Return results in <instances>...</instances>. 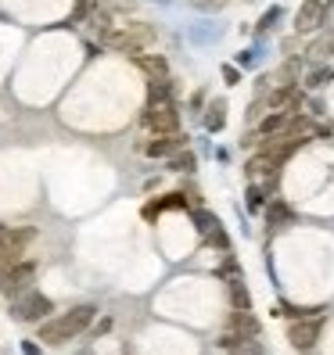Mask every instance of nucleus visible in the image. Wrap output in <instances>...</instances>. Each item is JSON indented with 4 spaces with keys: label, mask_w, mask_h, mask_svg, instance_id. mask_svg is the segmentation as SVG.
Here are the masks:
<instances>
[{
    "label": "nucleus",
    "mask_w": 334,
    "mask_h": 355,
    "mask_svg": "<svg viewBox=\"0 0 334 355\" xmlns=\"http://www.w3.org/2000/svg\"><path fill=\"white\" fill-rule=\"evenodd\" d=\"M51 312H54V302L47 295H40V291H26V295H18L15 305H11V316L18 323H44Z\"/></svg>",
    "instance_id": "7ed1b4c3"
},
{
    "label": "nucleus",
    "mask_w": 334,
    "mask_h": 355,
    "mask_svg": "<svg viewBox=\"0 0 334 355\" xmlns=\"http://www.w3.org/2000/svg\"><path fill=\"white\" fill-rule=\"evenodd\" d=\"M320 330H324V316H309V320H291V327H287V341L295 345L299 352H309L312 345L320 341Z\"/></svg>",
    "instance_id": "423d86ee"
},
{
    "label": "nucleus",
    "mask_w": 334,
    "mask_h": 355,
    "mask_svg": "<svg viewBox=\"0 0 334 355\" xmlns=\"http://www.w3.org/2000/svg\"><path fill=\"white\" fill-rule=\"evenodd\" d=\"M94 316H97V305H72L69 312H61V316L40 323V341L54 345V348L65 345V341L76 338V334L87 330V327L94 323Z\"/></svg>",
    "instance_id": "f257e3e1"
},
{
    "label": "nucleus",
    "mask_w": 334,
    "mask_h": 355,
    "mask_svg": "<svg viewBox=\"0 0 334 355\" xmlns=\"http://www.w3.org/2000/svg\"><path fill=\"white\" fill-rule=\"evenodd\" d=\"M223 76H226V83H231V87L237 83V69H234V65H226V69H223Z\"/></svg>",
    "instance_id": "4be33fe9"
},
{
    "label": "nucleus",
    "mask_w": 334,
    "mask_h": 355,
    "mask_svg": "<svg viewBox=\"0 0 334 355\" xmlns=\"http://www.w3.org/2000/svg\"><path fill=\"white\" fill-rule=\"evenodd\" d=\"M226 287H231V305H234L237 312H248V309H252V295H248L244 280H234V284H226Z\"/></svg>",
    "instance_id": "ddd939ff"
},
{
    "label": "nucleus",
    "mask_w": 334,
    "mask_h": 355,
    "mask_svg": "<svg viewBox=\"0 0 334 355\" xmlns=\"http://www.w3.org/2000/svg\"><path fill=\"white\" fill-rule=\"evenodd\" d=\"M169 165H173V173H191V169H194V155L180 151V155H176V158L169 162Z\"/></svg>",
    "instance_id": "a211bd4d"
},
{
    "label": "nucleus",
    "mask_w": 334,
    "mask_h": 355,
    "mask_svg": "<svg viewBox=\"0 0 334 355\" xmlns=\"http://www.w3.org/2000/svg\"><path fill=\"white\" fill-rule=\"evenodd\" d=\"M259 205H262V191L252 183V187H248V208H259Z\"/></svg>",
    "instance_id": "412c9836"
},
{
    "label": "nucleus",
    "mask_w": 334,
    "mask_h": 355,
    "mask_svg": "<svg viewBox=\"0 0 334 355\" xmlns=\"http://www.w3.org/2000/svg\"><path fill=\"white\" fill-rule=\"evenodd\" d=\"M155 40V29L148 26H130V29H108L104 33V47L122 51V54H140Z\"/></svg>",
    "instance_id": "f03ea898"
},
{
    "label": "nucleus",
    "mask_w": 334,
    "mask_h": 355,
    "mask_svg": "<svg viewBox=\"0 0 334 355\" xmlns=\"http://www.w3.org/2000/svg\"><path fill=\"white\" fill-rule=\"evenodd\" d=\"M291 115H295V112H274V115H266V119H262V126H259V133H262V137L287 133V126H291Z\"/></svg>",
    "instance_id": "9d476101"
},
{
    "label": "nucleus",
    "mask_w": 334,
    "mask_h": 355,
    "mask_svg": "<svg viewBox=\"0 0 334 355\" xmlns=\"http://www.w3.org/2000/svg\"><path fill=\"white\" fill-rule=\"evenodd\" d=\"M327 79H334V69H320V72H312V76L306 79V87H324Z\"/></svg>",
    "instance_id": "aec40b11"
},
{
    "label": "nucleus",
    "mask_w": 334,
    "mask_h": 355,
    "mask_svg": "<svg viewBox=\"0 0 334 355\" xmlns=\"http://www.w3.org/2000/svg\"><path fill=\"white\" fill-rule=\"evenodd\" d=\"M266 219H269V226H284V223H291V208L277 201V205L266 208Z\"/></svg>",
    "instance_id": "dca6fc26"
},
{
    "label": "nucleus",
    "mask_w": 334,
    "mask_h": 355,
    "mask_svg": "<svg viewBox=\"0 0 334 355\" xmlns=\"http://www.w3.org/2000/svg\"><path fill=\"white\" fill-rule=\"evenodd\" d=\"M4 230H8V226H4V223H0V237H4Z\"/></svg>",
    "instance_id": "b1692460"
},
{
    "label": "nucleus",
    "mask_w": 334,
    "mask_h": 355,
    "mask_svg": "<svg viewBox=\"0 0 334 355\" xmlns=\"http://www.w3.org/2000/svg\"><path fill=\"white\" fill-rule=\"evenodd\" d=\"M33 280H36V266H33V262H15V266L0 269V291H4L8 298L26 295Z\"/></svg>",
    "instance_id": "20e7f679"
},
{
    "label": "nucleus",
    "mask_w": 334,
    "mask_h": 355,
    "mask_svg": "<svg viewBox=\"0 0 334 355\" xmlns=\"http://www.w3.org/2000/svg\"><path fill=\"white\" fill-rule=\"evenodd\" d=\"M208 241H212L216 248H223V252H231V237H226V230H223V226H216L212 234H208Z\"/></svg>",
    "instance_id": "6ab92c4d"
},
{
    "label": "nucleus",
    "mask_w": 334,
    "mask_h": 355,
    "mask_svg": "<svg viewBox=\"0 0 334 355\" xmlns=\"http://www.w3.org/2000/svg\"><path fill=\"white\" fill-rule=\"evenodd\" d=\"M231 327L241 334L244 341H256V338H259V320L252 316V309H248V312H234V316H231Z\"/></svg>",
    "instance_id": "1a4fd4ad"
},
{
    "label": "nucleus",
    "mask_w": 334,
    "mask_h": 355,
    "mask_svg": "<svg viewBox=\"0 0 334 355\" xmlns=\"http://www.w3.org/2000/svg\"><path fill=\"white\" fill-rule=\"evenodd\" d=\"M76 355H90V352H76Z\"/></svg>",
    "instance_id": "393cba45"
},
{
    "label": "nucleus",
    "mask_w": 334,
    "mask_h": 355,
    "mask_svg": "<svg viewBox=\"0 0 334 355\" xmlns=\"http://www.w3.org/2000/svg\"><path fill=\"white\" fill-rule=\"evenodd\" d=\"M22 352H26V355H40V345H33V341H26V345H22Z\"/></svg>",
    "instance_id": "5701e85b"
},
{
    "label": "nucleus",
    "mask_w": 334,
    "mask_h": 355,
    "mask_svg": "<svg viewBox=\"0 0 334 355\" xmlns=\"http://www.w3.org/2000/svg\"><path fill=\"white\" fill-rule=\"evenodd\" d=\"M155 101H173V83H169V76L148 79V104H155Z\"/></svg>",
    "instance_id": "f8f14e48"
},
{
    "label": "nucleus",
    "mask_w": 334,
    "mask_h": 355,
    "mask_svg": "<svg viewBox=\"0 0 334 355\" xmlns=\"http://www.w3.org/2000/svg\"><path fill=\"white\" fill-rule=\"evenodd\" d=\"M277 22H281V8H269V11L259 18V26H256V29H259V33H269V29H274Z\"/></svg>",
    "instance_id": "f3484780"
},
{
    "label": "nucleus",
    "mask_w": 334,
    "mask_h": 355,
    "mask_svg": "<svg viewBox=\"0 0 334 355\" xmlns=\"http://www.w3.org/2000/svg\"><path fill=\"white\" fill-rule=\"evenodd\" d=\"M327 22V4L324 0H306V4L299 8V15H295V33H317L320 26Z\"/></svg>",
    "instance_id": "0eeeda50"
},
{
    "label": "nucleus",
    "mask_w": 334,
    "mask_h": 355,
    "mask_svg": "<svg viewBox=\"0 0 334 355\" xmlns=\"http://www.w3.org/2000/svg\"><path fill=\"white\" fill-rule=\"evenodd\" d=\"M180 148H183V137H180V133H155V140H151L144 151H148L151 158H169V155L180 151Z\"/></svg>",
    "instance_id": "6e6552de"
},
{
    "label": "nucleus",
    "mask_w": 334,
    "mask_h": 355,
    "mask_svg": "<svg viewBox=\"0 0 334 355\" xmlns=\"http://www.w3.org/2000/svg\"><path fill=\"white\" fill-rule=\"evenodd\" d=\"M191 219H194V230H198L201 237H208L216 226H223V223H219L212 212H205V208H194V216H191Z\"/></svg>",
    "instance_id": "4468645a"
},
{
    "label": "nucleus",
    "mask_w": 334,
    "mask_h": 355,
    "mask_svg": "<svg viewBox=\"0 0 334 355\" xmlns=\"http://www.w3.org/2000/svg\"><path fill=\"white\" fill-rule=\"evenodd\" d=\"M144 126L155 130V133H176L180 130V112L173 101H155L148 104V112H144Z\"/></svg>",
    "instance_id": "39448f33"
},
{
    "label": "nucleus",
    "mask_w": 334,
    "mask_h": 355,
    "mask_svg": "<svg viewBox=\"0 0 334 355\" xmlns=\"http://www.w3.org/2000/svg\"><path fill=\"white\" fill-rule=\"evenodd\" d=\"M137 65L148 72L151 79H158V76H169V65H165V58L162 54H137Z\"/></svg>",
    "instance_id": "9b49d317"
},
{
    "label": "nucleus",
    "mask_w": 334,
    "mask_h": 355,
    "mask_svg": "<svg viewBox=\"0 0 334 355\" xmlns=\"http://www.w3.org/2000/svg\"><path fill=\"white\" fill-rule=\"evenodd\" d=\"M205 126L212 130V133L226 126V101H216L212 108H208V119H205Z\"/></svg>",
    "instance_id": "2eb2a0df"
}]
</instances>
